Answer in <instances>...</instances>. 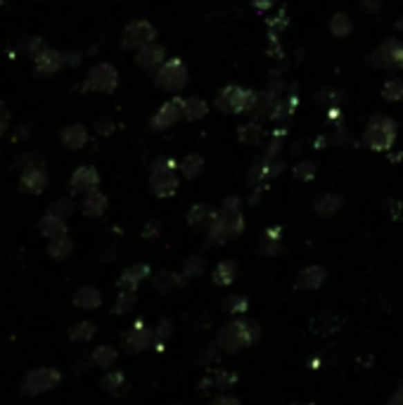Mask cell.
<instances>
[{
  "mask_svg": "<svg viewBox=\"0 0 403 405\" xmlns=\"http://www.w3.org/2000/svg\"><path fill=\"white\" fill-rule=\"evenodd\" d=\"M261 337V330L254 320L247 318H235L230 323H225L218 330L216 335V346L221 348V353H230V356H237L240 351L250 348L252 343L259 341Z\"/></svg>",
  "mask_w": 403,
  "mask_h": 405,
  "instance_id": "6da1fadb",
  "label": "cell"
},
{
  "mask_svg": "<svg viewBox=\"0 0 403 405\" xmlns=\"http://www.w3.org/2000/svg\"><path fill=\"white\" fill-rule=\"evenodd\" d=\"M399 138V124L386 114H373L363 131V145L373 152H389Z\"/></svg>",
  "mask_w": 403,
  "mask_h": 405,
  "instance_id": "7a4b0ae2",
  "label": "cell"
},
{
  "mask_svg": "<svg viewBox=\"0 0 403 405\" xmlns=\"http://www.w3.org/2000/svg\"><path fill=\"white\" fill-rule=\"evenodd\" d=\"M259 102V93L256 91H247L242 86H223L218 91L216 100H214V107L221 114H254Z\"/></svg>",
  "mask_w": 403,
  "mask_h": 405,
  "instance_id": "3957f363",
  "label": "cell"
},
{
  "mask_svg": "<svg viewBox=\"0 0 403 405\" xmlns=\"http://www.w3.org/2000/svg\"><path fill=\"white\" fill-rule=\"evenodd\" d=\"M245 232V216L242 211L237 214H225V211L216 209V216L209 223L207 230V240H204V247H221V244L237 240V237Z\"/></svg>",
  "mask_w": 403,
  "mask_h": 405,
  "instance_id": "277c9868",
  "label": "cell"
},
{
  "mask_svg": "<svg viewBox=\"0 0 403 405\" xmlns=\"http://www.w3.org/2000/svg\"><path fill=\"white\" fill-rule=\"evenodd\" d=\"M368 64L379 71H403V43L396 36L384 38L368 55Z\"/></svg>",
  "mask_w": 403,
  "mask_h": 405,
  "instance_id": "5b68a950",
  "label": "cell"
},
{
  "mask_svg": "<svg viewBox=\"0 0 403 405\" xmlns=\"http://www.w3.org/2000/svg\"><path fill=\"white\" fill-rule=\"evenodd\" d=\"M187 81H190L187 66L183 59H178V57H169L167 62L152 74L154 86H157L159 91H167V93H180L187 86Z\"/></svg>",
  "mask_w": 403,
  "mask_h": 405,
  "instance_id": "8992f818",
  "label": "cell"
},
{
  "mask_svg": "<svg viewBox=\"0 0 403 405\" xmlns=\"http://www.w3.org/2000/svg\"><path fill=\"white\" fill-rule=\"evenodd\" d=\"M119 88V71L109 62H97L95 66L88 69V74L81 81V91L86 93H100V95H109Z\"/></svg>",
  "mask_w": 403,
  "mask_h": 405,
  "instance_id": "52a82bcc",
  "label": "cell"
},
{
  "mask_svg": "<svg viewBox=\"0 0 403 405\" xmlns=\"http://www.w3.org/2000/svg\"><path fill=\"white\" fill-rule=\"evenodd\" d=\"M157 41V26L147 19H131L121 31V46L126 50H140Z\"/></svg>",
  "mask_w": 403,
  "mask_h": 405,
  "instance_id": "ba28073f",
  "label": "cell"
},
{
  "mask_svg": "<svg viewBox=\"0 0 403 405\" xmlns=\"http://www.w3.org/2000/svg\"><path fill=\"white\" fill-rule=\"evenodd\" d=\"M285 169V162L278 157H268L263 154L261 159H256L254 166L247 171V185H252L254 190H266V185L275 176H280Z\"/></svg>",
  "mask_w": 403,
  "mask_h": 405,
  "instance_id": "9c48e42d",
  "label": "cell"
},
{
  "mask_svg": "<svg viewBox=\"0 0 403 405\" xmlns=\"http://www.w3.org/2000/svg\"><path fill=\"white\" fill-rule=\"evenodd\" d=\"M62 382V373L57 368H34L31 373H26L24 382H21V393L26 396H38L59 386Z\"/></svg>",
  "mask_w": 403,
  "mask_h": 405,
  "instance_id": "30bf717a",
  "label": "cell"
},
{
  "mask_svg": "<svg viewBox=\"0 0 403 405\" xmlns=\"http://www.w3.org/2000/svg\"><path fill=\"white\" fill-rule=\"evenodd\" d=\"M183 112H185V97H180V95L169 97L167 102L154 112V116L150 119V129L157 133L174 129V126L183 119Z\"/></svg>",
  "mask_w": 403,
  "mask_h": 405,
  "instance_id": "8fae6325",
  "label": "cell"
},
{
  "mask_svg": "<svg viewBox=\"0 0 403 405\" xmlns=\"http://www.w3.org/2000/svg\"><path fill=\"white\" fill-rule=\"evenodd\" d=\"M154 341H157L154 327H147L145 323H140V320H138V323L124 335V339H121V343H124V348H126V353H131V356H135V353H142V351H147V348H152Z\"/></svg>",
  "mask_w": 403,
  "mask_h": 405,
  "instance_id": "7c38bea8",
  "label": "cell"
},
{
  "mask_svg": "<svg viewBox=\"0 0 403 405\" xmlns=\"http://www.w3.org/2000/svg\"><path fill=\"white\" fill-rule=\"evenodd\" d=\"M178 169H152L150 171V190L157 195L159 199H169L178 192V176H176Z\"/></svg>",
  "mask_w": 403,
  "mask_h": 405,
  "instance_id": "4fadbf2b",
  "label": "cell"
},
{
  "mask_svg": "<svg viewBox=\"0 0 403 405\" xmlns=\"http://www.w3.org/2000/svg\"><path fill=\"white\" fill-rule=\"evenodd\" d=\"M69 185H71V192H76V195L95 192L97 185H100V173H97L95 166H79V169L71 173Z\"/></svg>",
  "mask_w": 403,
  "mask_h": 405,
  "instance_id": "5bb4252c",
  "label": "cell"
},
{
  "mask_svg": "<svg viewBox=\"0 0 403 405\" xmlns=\"http://www.w3.org/2000/svg\"><path fill=\"white\" fill-rule=\"evenodd\" d=\"M133 59H135V64L140 66V69H145V71H157L159 66H162L164 62H167V48L164 46H159L157 41L150 43V46H145V48H140V50H135V55H133Z\"/></svg>",
  "mask_w": 403,
  "mask_h": 405,
  "instance_id": "9a60e30c",
  "label": "cell"
},
{
  "mask_svg": "<svg viewBox=\"0 0 403 405\" xmlns=\"http://www.w3.org/2000/svg\"><path fill=\"white\" fill-rule=\"evenodd\" d=\"M67 64V59H64V53H59V50L55 48H46L41 55H36L34 57V69L38 76H55L62 66Z\"/></svg>",
  "mask_w": 403,
  "mask_h": 405,
  "instance_id": "2e32d148",
  "label": "cell"
},
{
  "mask_svg": "<svg viewBox=\"0 0 403 405\" xmlns=\"http://www.w3.org/2000/svg\"><path fill=\"white\" fill-rule=\"evenodd\" d=\"M237 384V373H228V370H209L200 382V391H228Z\"/></svg>",
  "mask_w": 403,
  "mask_h": 405,
  "instance_id": "e0dca14e",
  "label": "cell"
},
{
  "mask_svg": "<svg viewBox=\"0 0 403 405\" xmlns=\"http://www.w3.org/2000/svg\"><path fill=\"white\" fill-rule=\"evenodd\" d=\"M325 280H328V270H325V265H306V268H301L299 273H297V290H303V292H316L320 287L325 285Z\"/></svg>",
  "mask_w": 403,
  "mask_h": 405,
  "instance_id": "ac0fdd59",
  "label": "cell"
},
{
  "mask_svg": "<svg viewBox=\"0 0 403 405\" xmlns=\"http://www.w3.org/2000/svg\"><path fill=\"white\" fill-rule=\"evenodd\" d=\"M152 273V268L147 263H135V265H129V268L121 273V277L117 280V287L121 292H135L138 285H140L142 280H147Z\"/></svg>",
  "mask_w": 403,
  "mask_h": 405,
  "instance_id": "d6986e66",
  "label": "cell"
},
{
  "mask_svg": "<svg viewBox=\"0 0 403 405\" xmlns=\"http://www.w3.org/2000/svg\"><path fill=\"white\" fill-rule=\"evenodd\" d=\"M48 182V171L46 169H34V171H24V173L19 176V190L26 192V195H41V192H46Z\"/></svg>",
  "mask_w": 403,
  "mask_h": 405,
  "instance_id": "ffe728a7",
  "label": "cell"
},
{
  "mask_svg": "<svg viewBox=\"0 0 403 405\" xmlns=\"http://www.w3.org/2000/svg\"><path fill=\"white\" fill-rule=\"evenodd\" d=\"M59 142H62V145L67 149H74V152H79V149H84L88 145V129L84 124L64 126V129L59 131Z\"/></svg>",
  "mask_w": 403,
  "mask_h": 405,
  "instance_id": "44dd1931",
  "label": "cell"
},
{
  "mask_svg": "<svg viewBox=\"0 0 403 405\" xmlns=\"http://www.w3.org/2000/svg\"><path fill=\"white\" fill-rule=\"evenodd\" d=\"M38 232H41L48 242H53V240H59V237L69 235V227H67V220L64 218L53 216V214H46L41 220H38Z\"/></svg>",
  "mask_w": 403,
  "mask_h": 405,
  "instance_id": "7402d4cb",
  "label": "cell"
},
{
  "mask_svg": "<svg viewBox=\"0 0 403 405\" xmlns=\"http://www.w3.org/2000/svg\"><path fill=\"white\" fill-rule=\"evenodd\" d=\"M341 207H344V197L335 195V192H323L313 199V211L320 218H332L335 214H339Z\"/></svg>",
  "mask_w": 403,
  "mask_h": 405,
  "instance_id": "603a6c76",
  "label": "cell"
},
{
  "mask_svg": "<svg viewBox=\"0 0 403 405\" xmlns=\"http://www.w3.org/2000/svg\"><path fill=\"white\" fill-rule=\"evenodd\" d=\"M107 207H109V199L100 190L88 192V195H84V202H81V209H84L88 218H102Z\"/></svg>",
  "mask_w": 403,
  "mask_h": 405,
  "instance_id": "cb8c5ba5",
  "label": "cell"
},
{
  "mask_svg": "<svg viewBox=\"0 0 403 405\" xmlns=\"http://www.w3.org/2000/svg\"><path fill=\"white\" fill-rule=\"evenodd\" d=\"M185 275L183 273H171V270H159L157 275L152 277V285L157 292L162 294H169L174 290H180V287H185Z\"/></svg>",
  "mask_w": 403,
  "mask_h": 405,
  "instance_id": "d4e9b609",
  "label": "cell"
},
{
  "mask_svg": "<svg viewBox=\"0 0 403 405\" xmlns=\"http://www.w3.org/2000/svg\"><path fill=\"white\" fill-rule=\"evenodd\" d=\"M235 277H237V261H230V258L218 261L212 270V280L216 287H230L235 282Z\"/></svg>",
  "mask_w": 403,
  "mask_h": 405,
  "instance_id": "484cf974",
  "label": "cell"
},
{
  "mask_svg": "<svg viewBox=\"0 0 403 405\" xmlns=\"http://www.w3.org/2000/svg\"><path fill=\"white\" fill-rule=\"evenodd\" d=\"M102 303V292L97 290V287L93 285H86V287H79V290L74 292V306L84 308V310H93L97 308Z\"/></svg>",
  "mask_w": 403,
  "mask_h": 405,
  "instance_id": "4316f807",
  "label": "cell"
},
{
  "mask_svg": "<svg viewBox=\"0 0 403 405\" xmlns=\"http://www.w3.org/2000/svg\"><path fill=\"white\" fill-rule=\"evenodd\" d=\"M237 138H240L242 145H261L263 138H266V131H263V126L256 119H252L237 129Z\"/></svg>",
  "mask_w": 403,
  "mask_h": 405,
  "instance_id": "83f0119b",
  "label": "cell"
},
{
  "mask_svg": "<svg viewBox=\"0 0 403 405\" xmlns=\"http://www.w3.org/2000/svg\"><path fill=\"white\" fill-rule=\"evenodd\" d=\"M102 389L107 393H112V396H124L126 391H129V382H126V375L121 373V370H109L107 375L100 379Z\"/></svg>",
  "mask_w": 403,
  "mask_h": 405,
  "instance_id": "f1b7e54d",
  "label": "cell"
},
{
  "mask_svg": "<svg viewBox=\"0 0 403 405\" xmlns=\"http://www.w3.org/2000/svg\"><path fill=\"white\" fill-rule=\"evenodd\" d=\"M339 325H341V318L330 313V310H325V313H320L311 320V330L316 332V335H335V332L339 330Z\"/></svg>",
  "mask_w": 403,
  "mask_h": 405,
  "instance_id": "f546056e",
  "label": "cell"
},
{
  "mask_svg": "<svg viewBox=\"0 0 403 405\" xmlns=\"http://www.w3.org/2000/svg\"><path fill=\"white\" fill-rule=\"evenodd\" d=\"M178 171L187 180L200 178V176L204 173V157L202 154H187V157H183L178 162Z\"/></svg>",
  "mask_w": 403,
  "mask_h": 405,
  "instance_id": "4dcf8cb0",
  "label": "cell"
},
{
  "mask_svg": "<svg viewBox=\"0 0 403 405\" xmlns=\"http://www.w3.org/2000/svg\"><path fill=\"white\" fill-rule=\"evenodd\" d=\"M216 216V209H212L209 204H195V207L187 209V225L192 227H202L209 225Z\"/></svg>",
  "mask_w": 403,
  "mask_h": 405,
  "instance_id": "1f68e13d",
  "label": "cell"
},
{
  "mask_svg": "<svg viewBox=\"0 0 403 405\" xmlns=\"http://www.w3.org/2000/svg\"><path fill=\"white\" fill-rule=\"evenodd\" d=\"M207 114H209V102H207V100L200 97V95L185 97V112H183L185 121H200Z\"/></svg>",
  "mask_w": 403,
  "mask_h": 405,
  "instance_id": "d6a6232c",
  "label": "cell"
},
{
  "mask_svg": "<svg viewBox=\"0 0 403 405\" xmlns=\"http://www.w3.org/2000/svg\"><path fill=\"white\" fill-rule=\"evenodd\" d=\"M353 31V19L344 12H335L330 17V33L335 38H349Z\"/></svg>",
  "mask_w": 403,
  "mask_h": 405,
  "instance_id": "836d02e7",
  "label": "cell"
},
{
  "mask_svg": "<svg viewBox=\"0 0 403 405\" xmlns=\"http://www.w3.org/2000/svg\"><path fill=\"white\" fill-rule=\"evenodd\" d=\"M117 358H119V351L114 346H97V348H93V353H91V363L102 370L112 368V365L117 363Z\"/></svg>",
  "mask_w": 403,
  "mask_h": 405,
  "instance_id": "e575fe53",
  "label": "cell"
},
{
  "mask_svg": "<svg viewBox=\"0 0 403 405\" xmlns=\"http://www.w3.org/2000/svg\"><path fill=\"white\" fill-rule=\"evenodd\" d=\"M95 335H97V325L91 323V320H81V323H76V325L69 327V339L76 341V343L91 341Z\"/></svg>",
  "mask_w": 403,
  "mask_h": 405,
  "instance_id": "d590c367",
  "label": "cell"
},
{
  "mask_svg": "<svg viewBox=\"0 0 403 405\" xmlns=\"http://www.w3.org/2000/svg\"><path fill=\"white\" fill-rule=\"evenodd\" d=\"M221 310L230 315H242L250 310V299L242 296V294H228V296L221 299Z\"/></svg>",
  "mask_w": 403,
  "mask_h": 405,
  "instance_id": "8d00e7d4",
  "label": "cell"
},
{
  "mask_svg": "<svg viewBox=\"0 0 403 405\" xmlns=\"http://www.w3.org/2000/svg\"><path fill=\"white\" fill-rule=\"evenodd\" d=\"M207 270H209V261L207 256H202V254H192V256H187L183 263L185 280H190V277H202Z\"/></svg>",
  "mask_w": 403,
  "mask_h": 405,
  "instance_id": "74e56055",
  "label": "cell"
},
{
  "mask_svg": "<svg viewBox=\"0 0 403 405\" xmlns=\"http://www.w3.org/2000/svg\"><path fill=\"white\" fill-rule=\"evenodd\" d=\"M71 252H74V240H71L69 235L59 237V240L48 242V256L55 258V261L69 258V254H71Z\"/></svg>",
  "mask_w": 403,
  "mask_h": 405,
  "instance_id": "f35d334b",
  "label": "cell"
},
{
  "mask_svg": "<svg viewBox=\"0 0 403 405\" xmlns=\"http://www.w3.org/2000/svg\"><path fill=\"white\" fill-rule=\"evenodd\" d=\"M382 97L389 100V102H403V79L401 76H389L382 83Z\"/></svg>",
  "mask_w": 403,
  "mask_h": 405,
  "instance_id": "ab89813d",
  "label": "cell"
},
{
  "mask_svg": "<svg viewBox=\"0 0 403 405\" xmlns=\"http://www.w3.org/2000/svg\"><path fill=\"white\" fill-rule=\"evenodd\" d=\"M318 176V166L311 162V159H301V162L294 164V169H292V178L299 180V182H311L316 180Z\"/></svg>",
  "mask_w": 403,
  "mask_h": 405,
  "instance_id": "60d3db41",
  "label": "cell"
},
{
  "mask_svg": "<svg viewBox=\"0 0 403 405\" xmlns=\"http://www.w3.org/2000/svg\"><path fill=\"white\" fill-rule=\"evenodd\" d=\"M135 301H138L135 292H119L117 301H114V306H112V313L114 315H126L129 310H133Z\"/></svg>",
  "mask_w": 403,
  "mask_h": 405,
  "instance_id": "b9f144b4",
  "label": "cell"
},
{
  "mask_svg": "<svg viewBox=\"0 0 403 405\" xmlns=\"http://www.w3.org/2000/svg\"><path fill=\"white\" fill-rule=\"evenodd\" d=\"M74 209H76V204L71 202V197H59V199H55V202H50V207H48V214L59 216V218L67 220V216L74 214Z\"/></svg>",
  "mask_w": 403,
  "mask_h": 405,
  "instance_id": "7bdbcfd3",
  "label": "cell"
},
{
  "mask_svg": "<svg viewBox=\"0 0 403 405\" xmlns=\"http://www.w3.org/2000/svg\"><path fill=\"white\" fill-rule=\"evenodd\" d=\"M17 169L24 173V171H34V169H46V159L36 152H24L17 159Z\"/></svg>",
  "mask_w": 403,
  "mask_h": 405,
  "instance_id": "ee69618b",
  "label": "cell"
},
{
  "mask_svg": "<svg viewBox=\"0 0 403 405\" xmlns=\"http://www.w3.org/2000/svg\"><path fill=\"white\" fill-rule=\"evenodd\" d=\"M259 249H261V254H266V256H278V254L283 252V237H273L263 232L261 242H259Z\"/></svg>",
  "mask_w": 403,
  "mask_h": 405,
  "instance_id": "f6af8a7d",
  "label": "cell"
},
{
  "mask_svg": "<svg viewBox=\"0 0 403 405\" xmlns=\"http://www.w3.org/2000/svg\"><path fill=\"white\" fill-rule=\"evenodd\" d=\"M46 48H50V46H48L46 38H41V36H29L24 43H21V50H24V53L29 55L31 59H34L36 55H41Z\"/></svg>",
  "mask_w": 403,
  "mask_h": 405,
  "instance_id": "bcb514c9",
  "label": "cell"
},
{
  "mask_svg": "<svg viewBox=\"0 0 403 405\" xmlns=\"http://www.w3.org/2000/svg\"><path fill=\"white\" fill-rule=\"evenodd\" d=\"M154 335H157V341H159V346H162L164 341L174 337V320H171V318H162L157 323V327H154Z\"/></svg>",
  "mask_w": 403,
  "mask_h": 405,
  "instance_id": "7dc6e473",
  "label": "cell"
},
{
  "mask_svg": "<svg viewBox=\"0 0 403 405\" xmlns=\"http://www.w3.org/2000/svg\"><path fill=\"white\" fill-rule=\"evenodd\" d=\"M31 131H34V126H31V121H21V124L15 126L12 133H10V142H24L26 138L31 135Z\"/></svg>",
  "mask_w": 403,
  "mask_h": 405,
  "instance_id": "c3c4849f",
  "label": "cell"
},
{
  "mask_svg": "<svg viewBox=\"0 0 403 405\" xmlns=\"http://www.w3.org/2000/svg\"><path fill=\"white\" fill-rule=\"evenodd\" d=\"M218 358H221V348L214 343V346H207L202 351V356H200V363L204 365V368H212V365H216L218 363Z\"/></svg>",
  "mask_w": 403,
  "mask_h": 405,
  "instance_id": "681fc988",
  "label": "cell"
},
{
  "mask_svg": "<svg viewBox=\"0 0 403 405\" xmlns=\"http://www.w3.org/2000/svg\"><path fill=\"white\" fill-rule=\"evenodd\" d=\"M316 100L320 104H337V102H341V93L335 91V88H323L316 95Z\"/></svg>",
  "mask_w": 403,
  "mask_h": 405,
  "instance_id": "f907efd6",
  "label": "cell"
},
{
  "mask_svg": "<svg viewBox=\"0 0 403 405\" xmlns=\"http://www.w3.org/2000/svg\"><path fill=\"white\" fill-rule=\"evenodd\" d=\"M221 211H225V214H237V211H242L240 197H237V195L225 197V199H223V204H221Z\"/></svg>",
  "mask_w": 403,
  "mask_h": 405,
  "instance_id": "816d5d0a",
  "label": "cell"
},
{
  "mask_svg": "<svg viewBox=\"0 0 403 405\" xmlns=\"http://www.w3.org/2000/svg\"><path fill=\"white\" fill-rule=\"evenodd\" d=\"M10 131V109L5 102H0V138Z\"/></svg>",
  "mask_w": 403,
  "mask_h": 405,
  "instance_id": "f5cc1de1",
  "label": "cell"
},
{
  "mask_svg": "<svg viewBox=\"0 0 403 405\" xmlns=\"http://www.w3.org/2000/svg\"><path fill=\"white\" fill-rule=\"evenodd\" d=\"M209 405H242V403H240V398H235V396H228V393H218V396L212 398V403H209Z\"/></svg>",
  "mask_w": 403,
  "mask_h": 405,
  "instance_id": "db71d44e",
  "label": "cell"
},
{
  "mask_svg": "<svg viewBox=\"0 0 403 405\" xmlns=\"http://www.w3.org/2000/svg\"><path fill=\"white\" fill-rule=\"evenodd\" d=\"M159 220H150V223L145 225V230H142V237H145V240H154V237L159 235Z\"/></svg>",
  "mask_w": 403,
  "mask_h": 405,
  "instance_id": "11a10c76",
  "label": "cell"
},
{
  "mask_svg": "<svg viewBox=\"0 0 403 405\" xmlns=\"http://www.w3.org/2000/svg\"><path fill=\"white\" fill-rule=\"evenodd\" d=\"M95 131L100 133V135H109V133L114 131V121H107V119L95 121Z\"/></svg>",
  "mask_w": 403,
  "mask_h": 405,
  "instance_id": "9f6ffc18",
  "label": "cell"
},
{
  "mask_svg": "<svg viewBox=\"0 0 403 405\" xmlns=\"http://www.w3.org/2000/svg\"><path fill=\"white\" fill-rule=\"evenodd\" d=\"M278 3V0H252V5L256 10H261V12H266V10H270L273 5Z\"/></svg>",
  "mask_w": 403,
  "mask_h": 405,
  "instance_id": "6f0895ef",
  "label": "cell"
},
{
  "mask_svg": "<svg viewBox=\"0 0 403 405\" xmlns=\"http://www.w3.org/2000/svg\"><path fill=\"white\" fill-rule=\"evenodd\" d=\"M386 405H403V384L394 393H391L389 401H386Z\"/></svg>",
  "mask_w": 403,
  "mask_h": 405,
  "instance_id": "680465c9",
  "label": "cell"
},
{
  "mask_svg": "<svg viewBox=\"0 0 403 405\" xmlns=\"http://www.w3.org/2000/svg\"><path fill=\"white\" fill-rule=\"evenodd\" d=\"M64 59H67L69 66H79L81 59H84V55H81V53H67V55H64Z\"/></svg>",
  "mask_w": 403,
  "mask_h": 405,
  "instance_id": "91938a15",
  "label": "cell"
},
{
  "mask_svg": "<svg viewBox=\"0 0 403 405\" xmlns=\"http://www.w3.org/2000/svg\"><path fill=\"white\" fill-rule=\"evenodd\" d=\"M396 29H399V31L403 33V17H401V19H399V21H396Z\"/></svg>",
  "mask_w": 403,
  "mask_h": 405,
  "instance_id": "94428289",
  "label": "cell"
},
{
  "mask_svg": "<svg viewBox=\"0 0 403 405\" xmlns=\"http://www.w3.org/2000/svg\"><path fill=\"white\" fill-rule=\"evenodd\" d=\"M0 5H5V0H0Z\"/></svg>",
  "mask_w": 403,
  "mask_h": 405,
  "instance_id": "6125c7cd",
  "label": "cell"
}]
</instances>
